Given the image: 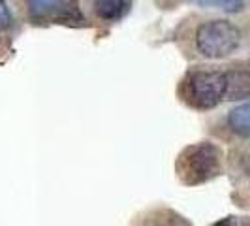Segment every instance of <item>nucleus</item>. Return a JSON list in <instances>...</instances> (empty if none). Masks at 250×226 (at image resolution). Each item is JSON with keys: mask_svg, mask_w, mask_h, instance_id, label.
Instances as JSON below:
<instances>
[{"mask_svg": "<svg viewBox=\"0 0 250 226\" xmlns=\"http://www.w3.org/2000/svg\"><path fill=\"white\" fill-rule=\"evenodd\" d=\"M241 45V30L226 19L205 21L196 30V49L201 57L220 61L233 55Z\"/></svg>", "mask_w": 250, "mask_h": 226, "instance_id": "obj_2", "label": "nucleus"}, {"mask_svg": "<svg viewBox=\"0 0 250 226\" xmlns=\"http://www.w3.org/2000/svg\"><path fill=\"white\" fill-rule=\"evenodd\" d=\"M241 166H243V172H245V176L250 179V151H247V153H245V157H243V162H241Z\"/></svg>", "mask_w": 250, "mask_h": 226, "instance_id": "obj_12", "label": "nucleus"}, {"mask_svg": "<svg viewBox=\"0 0 250 226\" xmlns=\"http://www.w3.org/2000/svg\"><path fill=\"white\" fill-rule=\"evenodd\" d=\"M28 12L38 19H61L64 13H68V6L64 0H26Z\"/></svg>", "mask_w": 250, "mask_h": 226, "instance_id": "obj_5", "label": "nucleus"}, {"mask_svg": "<svg viewBox=\"0 0 250 226\" xmlns=\"http://www.w3.org/2000/svg\"><path fill=\"white\" fill-rule=\"evenodd\" d=\"M228 126L239 138H250V102L239 104L228 113Z\"/></svg>", "mask_w": 250, "mask_h": 226, "instance_id": "obj_6", "label": "nucleus"}, {"mask_svg": "<svg viewBox=\"0 0 250 226\" xmlns=\"http://www.w3.org/2000/svg\"><path fill=\"white\" fill-rule=\"evenodd\" d=\"M213 226H250V219H241V217H224L216 221Z\"/></svg>", "mask_w": 250, "mask_h": 226, "instance_id": "obj_11", "label": "nucleus"}, {"mask_svg": "<svg viewBox=\"0 0 250 226\" xmlns=\"http://www.w3.org/2000/svg\"><path fill=\"white\" fill-rule=\"evenodd\" d=\"M141 226H190L185 217L171 209H154L143 219Z\"/></svg>", "mask_w": 250, "mask_h": 226, "instance_id": "obj_8", "label": "nucleus"}, {"mask_svg": "<svg viewBox=\"0 0 250 226\" xmlns=\"http://www.w3.org/2000/svg\"><path fill=\"white\" fill-rule=\"evenodd\" d=\"M228 89H226V100H243L250 96V74L249 72H226Z\"/></svg>", "mask_w": 250, "mask_h": 226, "instance_id": "obj_4", "label": "nucleus"}, {"mask_svg": "<svg viewBox=\"0 0 250 226\" xmlns=\"http://www.w3.org/2000/svg\"><path fill=\"white\" fill-rule=\"evenodd\" d=\"M228 77L220 70H194L185 81V96L196 110H213L226 100Z\"/></svg>", "mask_w": 250, "mask_h": 226, "instance_id": "obj_3", "label": "nucleus"}, {"mask_svg": "<svg viewBox=\"0 0 250 226\" xmlns=\"http://www.w3.org/2000/svg\"><path fill=\"white\" fill-rule=\"evenodd\" d=\"M13 25L12 12L4 0H0V30H8Z\"/></svg>", "mask_w": 250, "mask_h": 226, "instance_id": "obj_10", "label": "nucleus"}, {"mask_svg": "<svg viewBox=\"0 0 250 226\" xmlns=\"http://www.w3.org/2000/svg\"><path fill=\"white\" fill-rule=\"evenodd\" d=\"M201 8H218L229 13H237L243 10L245 2L243 0H196Z\"/></svg>", "mask_w": 250, "mask_h": 226, "instance_id": "obj_9", "label": "nucleus"}, {"mask_svg": "<svg viewBox=\"0 0 250 226\" xmlns=\"http://www.w3.org/2000/svg\"><path fill=\"white\" fill-rule=\"evenodd\" d=\"M94 12L104 21H117L128 8V0H92Z\"/></svg>", "mask_w": 250, "mask_h": 226, "instance_id": "obj_7", "label": "nucleus"}, {"mask_svg": "<svg viewBox=\"0 0 250 226\" xmlns=\"http://www.w3.org/2000/svg\"><path fill=\"white\" fill-rule=\"evenodd\" d=\"M224 155L211 141L192 143L179 153L175 162L177 177L187 187H198L220 176Z\"/></svg>", "mask_w": 250, "mask_h": 226, "instance_id": "obj_1", "label": "nucleus"}]
</instances>
